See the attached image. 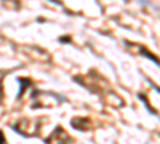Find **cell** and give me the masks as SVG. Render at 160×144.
<instances>
[{"instance_id":"cell-3","label":"cell","mask_w":160,"mask_h":144,"mask_svg":"<svg viewBox=\"0 0 160 144\" xmlns=\"http://www.w3.org/2000/svg\"><path fill=\"white\" fill-rule=\"evenodd\" d=\"M19 82H21V88H19L18 98H21V96H22V93H24V87H28V85L31 83V80H24V78H19Z\"/></svg>"},{"instance_id":"cell-2","label":"cell","mask_w":160,"mask_h":144,"mask_svg":"<svg viewBox=\"0 0 160 144\" xmlns=\"http://www.w3.org/2000/svg\"><path fill=\"white\" fill-rule=\"evenodd\" d=\"M72 127H75L77 130H80V132H87L88 127H90V119H87V117H78V119H74L72 120Z\"/></svg>"},{"instance_id":"cell-1","label":"cell","mask_w":160,"mask_h":144,"mask_svg":"<svg viewBox=\"0 0 160 144\" xmlns=\"http://www.w3.org/2000/svg\"><path fill=\"white\" fill-rule=\"evenodd\" d=\"M68 139H69L68 133H66L61 127H56L55 132L47 138V144H66Z\"/></svg>"},{"instance_id":"cell-4","label":"cell","mask_w":160,"mask_h":144,"mask_svg":"<svg viewBox=\"0 0 160 144\" xmlns=\"http://www.w3.org/2000/svg\"><path fill=\"white\" fill-rule=\"evenodd\" d=\"M0 144H7V142H5V135H3V132H0Z\"/></svg>"}]
</instances>
